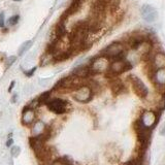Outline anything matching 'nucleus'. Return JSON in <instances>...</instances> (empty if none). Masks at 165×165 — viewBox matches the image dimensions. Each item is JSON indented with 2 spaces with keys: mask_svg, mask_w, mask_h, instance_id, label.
<instances>
[{
  "mask_svg": "<svg viewBox=\"0 0 165 165\" xmlns=\"http://www.w3.org/2000/svg\"><path fill=\"white\" fill-rule=\"evenodd\" d=\"M72 97L74 100L79 101L81 103H87L92 99L93 91L91 87L88 85H81L73 90Z\"/></svg>",
  "mask_w": 165,
  "mask_h": 165,
  "instance_id": "nucleus-1",
  "label": "nucleus"
},
{
  "mask_svg": "<svg viewBox=\"0 0 165 165\" xmlns=\"http://www.w3.org/2000/svg\"><path fill=\"white\" fill-rule=\"evenodd\" d=\"M109 58L105 56H100L92 61L90 65V71L91 73H104L107 72L109 69Z\"/></svg>",
  "mask_w": 165,
  "mask_h": 165,
  "instance_id": "nucleus-2",
  "label": "nucleus"
},
{
  "mask_svg": "<svg viewBox=\"0 0 165 165\" xmlns=\"http://www.w3.org/2000/svg\"><path fill=\"white\" fill-rule=\"evenodd\" d=\"M49 109L53 113L57 115H62L64 113H66L67 111V106L68 103L64 99H61V98H50V100L46 103Z\"/></svg>",
  "mask_w": 165,
  "mask_h": 165,
  "instance_id": "nucleus-3",
  "label": "nucleus"
},
{
  "mask_svg": "<svg viewBox=\"0 0 165 165\" xmlns=\"http://www.w3.org/2000/svg\"><path fill=\"white\" fill-rule=\"evenodd\" d=\"M125 46L121 42H113L106 49L103 51V56L107 58H115V59H121L122 55L124 54Z\"/></svg>",
  "mask_w": 165,
  "mask_h": 165,
  "instance_id": "nucleus-4",
  "label": "nucleus"
},
{
  "mask_svg": "<svg viewBox=\"0 0 165 165\" xmlns=\"http://www.w3.org/2000/svg\"><path fill=\"white\" fill-rule=\"evenodd\" d=\"M129 67H130V64L127 61H125L124 59H117L111 63L109 69H108V73H109L111 76H118L120 73L128 70Z\"/></svg>",
  "mask_w": 165,
  "mask_h": 165,
  "instance_id": "nucleus-5",
  "label": "nucleus"
},
{
  "mask_svg": "<svg viewBox=\"0 0 165 165\" xmlns=\"http://www.w3.org/2000/svg\"><path fill=\"white\" fill-rule=\"evenodd\" d=\"M138 121L146 129H151V128L154 127L156 122H157V116H156L154 111H146L141 116L140 120H138Z\"/></svg>",
  "mask_w": 165,
  "mask_h": 165,
  "instance_id": "nucleus-6",
  "label": "nucleus"
},
{
  "mask_svg": "<svg viewBox=\"0 0 165 165\" xmlns=\"http://www.w3.org/2000/svg\"><path fill=\"white\" fill-rule=\"evenodd\" d=\"M130 80L132 82L133 89H134L136 94L140 98L146 97V96H148V93H149V90H148V88L146 87V85L142 83V81H140L138 78H136V76H131Z\"/></svg>",
  "mask_w": 165,
  "mask_h": 165,
  "instance_id": "nucleus-7",
  "label": "nucleus"
},
{
  "mask_svg": "<svg viewBox=\"0 0 165 165\" xmlns=\"http://www.w3.org/2000/svg\"><path fill=\"white\" fill-rule=\"evenodd\" d=\"M140 13H141L142 19H144L146 22H149V23L155 22L158 17L157 11H156L152 5H149V4L142 5V7H141V9H140Z\"/></svg>",
  "mask_w": 165,
  "mask_h": 165,
  "instance_id": "nucleus-8",
  "label": "nucleus"
},
{
  "mask_svg": "<svg viewBox=\"0 0 165 165\" xmlns=\"http://www.w3.org/2000/svg\"><path fill=\"white\" fill-rule=\"evenodd\" d=\"M35 121V111L34 109L29 106L24 108V111L22 113V123L25 126H30L32 125Z\"/></svg>",
  "mask_w": 165,
  "mask_h": 165,
  "instance_id": "nucleus-9",
  "label": "nucleus"
},
{
  "mask_svg": "<svg viewBox=\"0 0 165 165\" xmlns=\"http://www.w3.org/2000/svg\"><path fill=\"white\" fill-rule=\"evenodd\" d=\"M152 67L153 69L157 70L161 68H165V54L163 53H157L152 60Z\"/></svg>",
  "mask_w": 165,
  "mask_h": 165,
  "instance_id": "nucleus-10",
  "label": "nucleus"
},
{
  "mask_svg": "<svg viewBox=\"0 0 165 165\" xmlns=\"http://www.w3.org/2000/svg\"><path fill=\"white\" fill-rule=\"evenodd\" d=\"M153 79H154L155 84L158 87H165V68L155 70Z\"/></svg>",
  "mask_w": 165,
  "mask_h": 165,
  "instance_id": "nucleus-11",
  "label": "nucleus"
},
{
  "mask_svg": "<svg viewBox=\"0 0 165 165\" xmlns=\"http://www.w3.org/2000/svg\"><path fill=\"white\" fill-rule=\"evenodd\" d=\"M48 130H46V124L41 121H37V122L33 123L32 126V134L33 136H39L43 133H46Z\"/></svg>",
  "mask_w": 165,
  "mask_h": 165,
  "instance_id": "nucleus-12",
  "label": "nucleus"
},
{
  "mask_svg": "<svg viewBox=\"0 0 165 165\" xmlns=\"http://www.w3.org/2000/svg\"><path fill=\"white\" fill-rule=\"evenodd\" d=\"M91 71H90V67L88 66H81V67H78L76 69H74L72 76L79 78V79H84L89 76Z\"/></svg>",
  "mask_w": 165,
  "mask_h": 165,
  "instance_id": "nucleus-13",
  "label": "nucleus"
},
{
  "mask_svg": "<svg viewBox=\"0 0 165 165\" xmlns=\"http://www.w3.org/2000/svg\"><path fill=\"white\" fill-rule=\"evenodd\" d=\"M83 2H84V0H72V2L70 3V5H69L67 11H66V16H70V15L76 14V11L81 8Z\"/></svg>",
  "mask_w": 165,
  "mask_h": 165,
  "instance_id": "nucleus-14",
  "label": "nucleus"
},
{
  "mask_svg": "<svg viewBox=\"0 0 165 165\" xmlns=\"http://www.w3.org/2000/svg\"><path fill=\"white\" fill-rule=\"evenodd\" d=\"M31 46H32V40H27V41H25L24 43H22V46H20L19 51H18L19 56H22L23 54H25Z\"/></svg>",
  "mask_w": 165,
  "mask_h": 165,
  "instance_id": "nucleus-15",
  "label": "nucleus"
},
{
  "mask_svg": "<svg viewBox=\"0 0 165 165\" xmlns=\"http://www.w3.org/2000/svg\"><path fill=\"white\" fill-rule=\"evenodd\" d=\"M51 165H71V163L67 158H59L53 161Z\"/></svg>",
  "mask_w": 165,
  "mask_h": 165,
  "instance_id": "nucleus-16",
  "label": "nucleus"
},
{
  "mask_svg": "<svg viewBox=\"0 0 165 165\" xmlns=\"http://www.w3.org/2000/svg\"><path fill=\"white\" fill-rule=\"evenodd\" d=\"M111 90L114 93H121L124 90V86L121 83H115L111 85Z\"/></svg>",
  "mask_w": 165,
  "mask_h": 165,
  "instance_id": "nucleus-17",
  "label": "nucleus"
},
{
  "mask_svg": "<svg viewBox=\"0 0 165 165\" xmlns=\"http://www.w3.org/2000/svg\"><path fill=\"white\" fill-rule=\"evenodd\" d=\"M123 165H142V162H141V158H134V159H131L127 162H125Z\"/></svg>",
  "mask_w": 165,
  "mask_h": 165,
  "instance_id": "nucleus-18",
  "label": "nucleus"
},
{
  "mask_svg": "<svg viewBox=\"0 0 165 165\" xmlns=\"http://www.w3.org/2000/svg\"><path fill=\"white\" fill-rule=\"evenodd\" d=\"M37 100L39 101V103H42V102L43 103H46L48 101L50 100V93L49 92H46V93H43V94H41Z\"/></svg>",
  "mask_w": 165,
  "mask_h": 165,
  "instance_id": "nucleus-19",
  "label": "nucleus"
},
{
  "mask_svg": "<svg viewBox=\"0 0 165 165\" xmlns=\"http://www.w3.org/2000/svg\"><path fill=\"white\" fill-rule=\"evenodd\" d=\"M19 20H20V16L19 15H15V16H13V17H11L9 19H8V25H11V26H15V25L19 22Z\"/></svg>",
  "mask_w": 165,
  "mask_h": 165,
  "instance_id": "nucleus-20",
  "label": "nucleus"
},
{
  "mask_svg": "<svg viewBox=\"0 0 165 165\" xmlns=\"http://www.w3.org/2000/svg\"><path fill=\"white\" fill-rule=\"evenodd\" d=\"M20 153H21V149H20V146H11V154L13 157H18V156L20 155Z\"/></svg>",
  "mask_w": 165,
  "mask_h": 165,
  "instance_id": "nucleus-21",
  "label": "nucleus"
},
{
  "mask_svg": "<svg viewBox=\"0 0 165 165\" xmlns=\"http://www.w3.org/2000/svg\"><path fill=\"white\" fill-rule=\"evenodd\" d=\"M16 60H17L16 56H11V57H8L7 59L5 60V67H6V68L11 67V65H13L15 62H16Z\"/></svg>",
  "mask_w": 165,
  "mask_h": 165,
  "instance_id": "nucleus-22",
  "label": "nucleus"
},
{
  "mask_svg": "<svg viewBox=\"0 0 165 165\" xmlns=\"http://www.w3.org/2000/svg\"><path fill=\"white\" fill-rule=\"evenodd\" d=\"M5 25V21H4V13L0 14V28H4Z\"/></svg>",
  "mask_w": 165,
  "mask_h": 165,
  "instance_id": "nucleus-23",
  "label": "nucleus"
},
{
  "mask_svg": "<svg viewBox=\"0 0 165 165\" xmlns=\"http://www.w3.org/2000/svg\"><path fill=\"white\" fill-rule=\"evenodd\" d=\"M35 70H36V67H33L32 69H31V70H29V71H25V74H26V76H33V73L35 72Z\"/></svg>",
  "mask_w": 165,
  "mask_h": 165,
  "instance_id": "nucleus-24",
  "label": "nucleus"
},
{
  "mask_svg": "<svg viewBox=\"0 0 165 165\" xmlns=\"http://www.w3.org/2000/svg\"><path fill=\"white\" fill-rule=\"evenodd\" d=\"M14 144V139L13 138H9L7 141H6V146H11Z\"/></svg>",
  "mask_w": 165,
  "mask_h": 165,
  "instance_id": "nucleus-25",
  "label": "nucleus"
},
{
  "mask_svg": "<svg viewBox=\"0 0 165 165\" xmlns=\"http://www.w3.org/2000/svg\"><path fill=\"white\" fill-rule=\"evenodd\" d=\"M15 84H16V82L13 81L11 83V86H9V88H8V92H11V90H13V88L15 87Z\"/></svg>",
  "mask_w": 165,
  "mask_h": 165,
  "instance_id": "nucleus-26",
  "label": "nucleus"
},
{
  "mask_svg": "<svg viewBox=\"0 0 165 165\" xmlns=\"http://www.w3.org/2000/svg\"><path fill=\"white\" fill-rule=\"evenodd\" d=\"M17 97H18V96H17V94H16V95H14V96H13V98H11V102H16Z\"/></svg>",
  "mask_w": 165,
  "mask_h": 165,
  "instance_id": "nucleus-27",
  "label": "nucleus"
},
{
  "mask_svg": "<svg viewBox=\"0 0 165 165\" xmlns=\"http://www.w3.org/2000/svg\"><path fill=\"white\" fill-rule=\"evenodd\" d=\"M161 135L165 136V126L162 128V130H161Z\"/></svg>",
  "mask_w": 165,
  "mask_h": 165,
  "instance_id": "nucleus-28",
  "label": "nucleus"
},
{
  "mask_svg": "<svg viewBox=\"0 0 165 165\" xmlns=\"http://www.w3.org/2000/svg\"><path fill=\"white\" fill-rule=\"evenodd\" d=\"M14 1H16V2H19V1H22V0H14Z\"/></svg>",
  "mask_w": 165,
  "mask_h": 165,
  "instance_id": "nucleus-29",
  "label": "nucleus"
}]
</instances>
